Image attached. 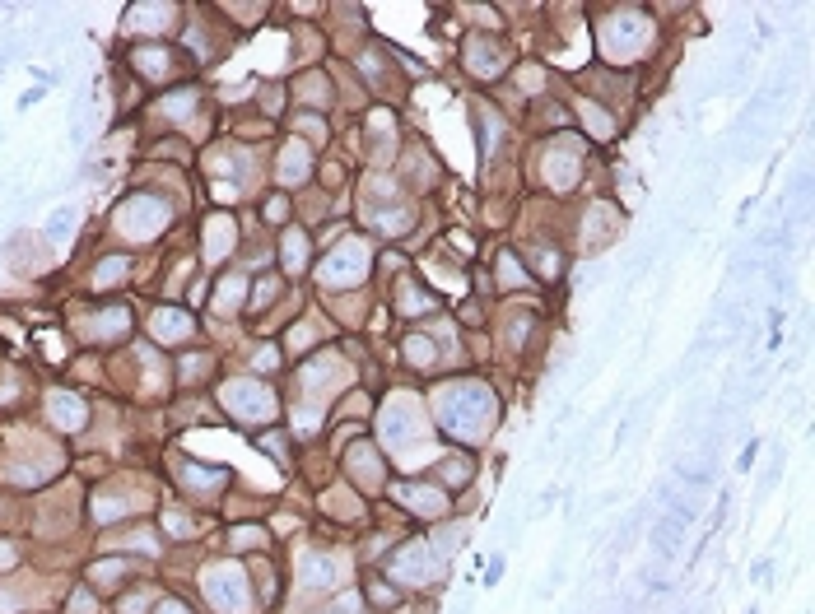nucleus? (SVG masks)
<instances>
[{
  "instance_id": "nucleus-1",
  "label": "nucleus",
  "mask_w": 815,
  "mask_h": 614,
  "mask_svg": "<svg viewBox=\"0 0 815 614\" xmlns=\"http://www.w3.org/2000/svg\"><path fill=\"white\" fill-rule=\"evenodd\" d=\"M429 410H434L438 433H443L448 442H457L462 452L489 442V433H494L499 419H503L499 396H494V387L480 382V377H452V382L434 387Z\"/></svg>"
},
{
  "instance_id": "nucleus-2",
  "label": "nucleus",
  "mask_w": 815,
  "mask_h": 614,
  "mask_svg": "<svg viewBox=\"0 0 815 614\" xmlns=\"http://www.w3.org/2000/svg\"><path fill=\"white\" fill-rule=\"evenodd\" d=\"M592 38H597L601 66L625 70L657 47V24L643 5H611L592 19Z\"/></svg>"
},
{
  "instance_id": "nucleus-3",
  "label": "nucleus",
  "mask_w": 815,
  "mask_h": 614,
  "mask_svg": "<svg viewBox=\"0 0 815 614\" xmlns=\"http://www.w3.org/2000/svg\"><path fill=\"white\" fill-rule=\"evenodd\" d=\"M373 261H378V242H368L364 233H350L317 261V284L336 289V294H350L373 275Z\"/></svg>"
},
{
  "instance_id": "nucleus-4",
  "label": "nucleus",
  "mask_w": 815,
  "mask_h": 614,
  "mask_svg": "<svg viewBox=\"0 0 815 614\" xmlns=\"http://www.w3.org/2000/svg\"><path fill=\"white\" fill-rule=\"evenodd\" d=\"M219 410L229 414L233 424L266 428L280 419V396H275L261 377H229V382L219 387Z\"/></svg>"
},
{
  "instance_id": "nucleus-5",
  "label": "nucleus",
  "mask_w": 815,
  "mask_h": 614,
  "mask_svg": "<svg viewBox=\"0 0 815 614\" xmlns=\"http://www.w3.org/2000/svg\"><path fill=\"white\" fill-rule=\"evenodd\" d=\"M201 591L215 614H252V582L243 563H210L201 573Z\"/></svg>"
},
{
  "instance_id": "nucleus-6",
  "label": "nucleus",
  "mask_w": 815,
  "mask_h": 614,
  "mask_svg": "<svg viewBox=\"0 0 815 614\" xmlns=\"http://www.w3.org/2000/svg\"><path fill=\"white\" fill-rule=\"evenodd\" d=\"M443 577V563H438V554L429 549V540H406V545H396L392 549V559H387V582L401 591H420L429 587V582H438Z\"/></svg>"
},
{
  "instance_id": "nucleus-7",
  "label": "nucleus",
  "mask_w": 815,
  "mask_h": 614,
  "mask_svg": "<svg viewBox=\"0 0 815 614\" xmlns=\"http://www.w3.org/2000/svg\"><path fill=\"white\" fill-rule=\"evenodd\" d=\"M112 228H117L122 242H150L154 233L168 228V205H163L159 196H131V201L117 205Z\"/></svg>"
},
{
  "instance_id": "nucleus-8",
  "label": "nucleus",
  "mask_w": 815,
  "mask_h": 614,
  "mask_svg": "<svg viewBox=\"0 0 815 614\" xmlns=\"http://www.w3.org/2000/svg\"><path fill=\"white\" fill-rule=\"evenodd\" d=\"M508 42L494 38V33H471V38L462 42V70L471 75V80L480 84H494L508 70Z\"/></svg>"
},
{
  "instance_id": "nucleus-9",
  "label": "nucleus",
  "mask_w": 815,
  "mask_h": 614,
  "mask_svg": "<svg viewBox=\"0 0 815 614\" xmlns=\"http://www.w3.org/2000/svg\"><path fill=\"white\" fill-rule=\"evenodd\" d=\"M345 480L359 484V494H378L387 484V452L373 447V438H354V447L345 452Z\"/></svg>"
},
{
  "instance_id": "nucleus-10",
  "label": "nucleus",
  "mask_w": 815,
  "mask_h": 614,
  "mask_svg": "<svg viewBox=\"0 0 815 614\" xmlns=\"http://www.w3.org/2000/svg\"><path fill=\"white\" fill-rule=\"evenodd\" d=\"M396 503H401V512H410L415 521H443L452 512V494L443 489V484H434V480L396 484Z\"/></svg>"
},
{
  "instance_id": "nucleus-11",
  "label": "nucleus",
  "mask_w": 815,
  "mask_h": 614,
  "mask_svg": "<svg viewBox=\"0 0 815 614\" xmlns=\"http://www.w3.org/2000/svg\"><path fill=\"white\" fill-rule=\"evenodd\" d=\"M173 475H177V484H182V494L201 498V503H205V498H219L224 489H229V480H233L229 466H215V461H191V456H177Z\"/></svg>"
},
{
  "instance_id": "nucleus-12",
  "label": "nucleus",
  "mask_w": 815,
  "mask_h": 614,
  "mask_svg": "<svg viewBox=\"0 0 815 614\" xmlns=\"http://www.w3.org/2000/svg\"><path fill=\"white\" fill-rule=\"evenodd\" d=\"M541 168H545V187L550 191H573L583 182V149L573 145V140H555L541 154Z\"/></svg>"
},
{
  "instance_id": "nucleus-13",
  "label": "nucleus",
  "mask_w": 815,
  "mask_h": 614,
  "mask_svg": "<svg viewBox=\"0 0 815 614\" xmlns=\"http://www.w3.org/2000/svg\"><path fill=\"white\" fill-rule=\"evenodd\" d=\"M345 573H350V563L336 549H308L299 563V582L308 591H336L345 582Z\"/></svg>"
},
{
  "instance_id": "nucleus-14",
  "label": "nucleus",
  "mask_w": 815,
  "mask_h": 614,
  "mask_svg": "<svg viewBox=\"0 0 815 614\" xmlns=\"http://www.w3.org/2000/svg\"><path fill=\"white\" fill-rule=\"evenodd\" d=\"M392 303L406 321H424V317H434L438 307H443V298H438L434 289H424V280H415V275H401V280H396Z\"/></svg>"
},
{
  "instance_id": "nucleus-15",
  "label": "nucleus",
  "mask_w": 815,
  "mask_h": 614,
  "mask_svg": "<svg viewBox=\"0 0 815 614\" xmlns=\"http://www.w3.org/2000/svg\"><path fill=\"white\" fill-rule=\"evenodd\" d=\"M47 424H52L56 433H80V428L89 424V405H84L75 391L52 387L47 391Z\"/></svg>"
},
{
  "instance_id": "nucleus-16",
  "label": "nucleus",
  "mask_w": 815,
  "mask_h": 614,
  "mask_svg": "<svg viewBox=\"0 0 815 614\" xmlns=\"http://www.w3.org/2000/svg\"><path fill=\"white\" fill-rule=\"evenodd\" d=\"M131 66H136V75L140 80H154V84H163V80H173L177 75V56L168 52V47H159V42H140L136 52H131Z\"/></svg>"
},
{
  "instance_id": "nucleus-17",
  "label": "nucleus",
  "mask_w": 815,
  "mask_h": 614,
  "mask_svg": "<svg viewBox=\"0 0 815 614\" xmlns=\"http://www.w3.org/2000/svg\"><path fill=\"white\" fill-rule=\"evenodd\" d=\"M573 112H578V121H583L587 140H597V145H611V140H615L611 107H601V103H592L587 94H578V98H573Z\"/></svg>"
},
{
  "instance_id": "nucleus-18",
  "label": "nucleus",
  "mask_w": 815,
  "mask_h": 614,
  "mask_svg": "<svg viewBox=\"0 0 815 614\" xmlns=\"http://www.w3.org/2000/svg\"><path fill=\"white\" fill-rule=\"evenodd\" d=\"M131 573H136V568H131V559H122V554H117V559H98L84 568L89 591H126L131 587Z\"/></svg>"
},
{
  "instance_id": "nucleus-19",
  "label": "nucleus",
  "mask_w": 815,
  "mask_h": 614,
  "mask_svg": "<svg viewBox=\"0 0 815 614\" xmlns=\"http://www.w3.org/2000/svg\"><path fill=\"white\" fill-rule=\"evenodd\" d=\"M471 480H476V466H471V456H466V452H443L434 461V484H443L448 494L466 489Z\"/></svg>"
},
{
  "instance_id": "nucleus-20",
  "label": "nucleus",
  "mask_w": 815,
  "mask_h": 614,
  "mask_svg": "<svg viewBox=\"0 0 815 614\" xmlns=\"http://www.w3.org/2000/svg\"><path fill=\"white\" fill-rule=\"evenodd\" d=\"M294 98H299L303 107H317V112H322V107L336 103V84H331L326 70H308V75L294 80Z\"/></svg>"
},
{
  "instance_id": "nucleus-21",
  "label": "nucleus",
  "mask_w": 815,
  "mask_h": 614,
  "mask_svg": "<svg viewBox=\"0 0 815 614\" xmlns=\"http://www.w3.org/2000/svg\"><path fill=\"white\" fill-rule=\"evenodd\" d=\"M280 261H285L289 275H303L308 261H313V233H308V228H285V238H280Z\"/></svg>"
},
{
  "instance_id": "nucleus-22",
  "label": "nucleus",
  "mask_w": 815,
  "mask_h": 614,
  "mask_svg": "<svg viewBox=\"0 0 815 614\" xmlns=\"http://www.w3.org/2000/svg\"><path fill=\"white\" fill-rule=\"evenodd\" d=\"M238 247V224H233V214H210V224H205V256L219 261V256H229Z\"/></svg>"
},
{
  "instance_id": "nucleus-23",
  "label": "nucleus",
  "mask_w": 815,
  "mask_h": 614,
  "mask_svg": "<svg viewBox=\"0 0 815 614\" xmlns=\"http://www.w3.org/2000/svg\"><path fill=\"white\" fill-rule=\"evenodd\" d=\"M280 187H294V182H308L313 177V154H308V145L303 140H289L285 154H280Z\"/></svg>"
},
{
  "instance_id": "nucleus-24",
  "label": "nucleus",
  "mask_w": 815,
  "mask_h": 614,
  "mask_svg": "<svg viewBox=\"0 0 815 614\" xmlns=\"http://www.w3.org/2000/svg\"><path fill=\"white\" fill-rule=\"evenodd\" d=\"M150 331L159 335V340H168V345H173V340H187V335L196 331V321H191L187 307H159V312H154V321H150Z\"/></svg>"
},
{
  "instance_id": "nucleus-25",
  "label": "nucleus",
  "mask_w": 815,
  "mask_h": 614,
  "mask_svg": "<svg viewBox=\"0 0 815 614\" xmlns=\"http://www.w3.org/2000/svg\"><path fill=\"white\" fill-rule=\"evenodd\" d=\"M401 354H406V363L415 373H434L438 368V345L424 331H410L406 340H401Z\"/></svg>"
},
{
  "instance_id": "nucleus-26",
  "label": "nucleus",
  "mask_w": 815,
  "mask_h": 614,
  "mask_svg": "<svg viewBox=\"0 0 815 614\" xmlns=\"http://www.w3.org/2000/svg\"><path fill=\"white\" fill-rule=\"evenodd\" d=\"M243 303H247V275H224L215 289V307L233 317V312H243Z\"/></svg>"
},
{
  "instance_id": "nucleus-27",
  "label": "nucleus",
  "mask_w": 815,
  "mask_h": 614,
  "mask_svg": "<svg viewBox=\"0 0 815 614\" xmlns=\"http://www.w3.org/2000/svg\"><path fill=\"white\" fill-rule=\"evenodd\" d=\"M364 596H368V605L378 614H392L396 605H401V587H392L387 577H368L364 582Z\"/></svg>"
},
{
  "instance_id": "nucleus-28",
  "label": "nucleus",
  "mask_w": 815,
  "mask_h": 614,
  "mask_svg": "<svg viewBox=\"0 0 815 614\" xmlns=\"http://www.w3.org/2000/svg\"><path fill=\"white\" fill-rule=\"evenodd\" d=\"M117 549L122 554H159V531L154 526H136V531L117 535Z\"/></svg>"
},
{
  "instance_id": "nucleus-29",
  "label": "nucleus",
  "mask_w": 815,
  "mask_h": 614,
  "mask_svg": "<svg viewBox=\"0 0 815 614\" xmlns=\"http://www.w3.org/2000/svg\"><path fill=\"white\" fill-rule=\"evenodd\" d=\"M126 270H131V256H126V252L108 256V261H98V270H94V289H112V284H126Z\"/></svg>"
},
{
  "instance_id": "nucleus-30",
  "label": "nucleus",
  "mask_w": 815,
  "mask_h": 614,
  "mask_svg": "<svg viewBox=\"0 0 815 614\" xmlns=\"http://www.w3.org/2000/svg\"><path fill=\"white\" fill-rule=\"evenodd\" d=\"M494 275H499V284H503V289H517V284H531V270H527V266H517V256H513V252H499V270H494Z\"/></svg>"
},
{
  "instance_id": "nucleus-31",
  "label": "nucleus",
  "mask_w": 815,
  "mask_h": 614,
  "mask_svg": "<svg viewBox=\"0 0 815 614\" xmlns=\"http://www.w3.org/2000/svg\"><path fill=\"white\" fill-rule=\"evenodd\" d=\"M266 540H271V531L266 526H257V521H247V526H233V549H266Z\"/></svg>"
},
{
  "instance_id": "nucleus-32",
  "label": "nucleus",
  "mask_w": 815,
  "mask_h": 614,
  "mask_svg": "<svg viewBox=\"0 0 815 614\" xmlns=\"http://www.w3.org/2000/svg\"><path fill=\"white\" fill-rule=\"evenodd\" d=\"M275 294H280V275H266V280H257L252 284V307H271L275 303Z\"/></svg>"
},
{
  "instance_id": "nucleus-33",
  "label": "nucleus",
  "mask_w": 815,
  "mask_h": 614,
  "mask_svg": "<svg viewBox=\"0 0 815 614\" xmlns=\"http://www.w3.org/2000/svg\"><path fill=\"white\" fill-rule=\"evenodd\" d=\"M210 368H215V359H187V354H182V363H177V377H182V382H196V377H205Z\"/></svg>"
},
{
  "instance_id": "nucleus-34",
  "label": "nucleus",
  "mask_w": 815,
  "mask_h": 614,
  "mask_svg": "<svg viewBox=\"0 0 815 614\" xmlns=\"http://www.w3.org/2000/svg\"><path fill=\"white\" fill-rule=\"evenodd\" d=\"M266 219H271V224H285L289 219V196L285 191H275L271 201H266Z\"/></svg>"
},
{
  "instance_id": "nucleus-35",
  "label": "nucleus",
  "mask_w": 815,
  "mask_h": 614,
  "mask_svg": "<svg viewBox=\"0 0 815 614\" xmlns=\"http://www.w3.org/2000/svg\"><path fill=\"white\" fill-rule=\"evenodd\" d=\"M66 614H94V591H89V587L75 591V596L66 601Z\"/></svg>"
},
{
  "instance_id": "nucleus-36",
  "label": "nucleus",
  "mask_w": 815,
  "mask_h": 614,
  "mask_svg": "<svg viewBox=\"0 0 815 614\" xmlns=\"http://www.w3.org/2000/svg\"><path fill=\"white\" fill-rule=\"evenodd\" d=\"M154 614H191L187 601H173V596H163L159 605H154Z\"/></svg>"
},
{
  "instance_id": "nucleus-37",
  "label": "nucleus",
  "mask_w": 815,
  "mask_h": 614,
  "mask_svg": "<svg viewBox=\"0 0 815 614\" xmlns=\"http://www.w3.org/2000/svg\"><path fill=\"white\" fill-rule=\"evenodd\" d=\"M14 559H19V554H14V549H10V545H0V568H10V563H14Z\"/></svg>"
}]
</instances>
